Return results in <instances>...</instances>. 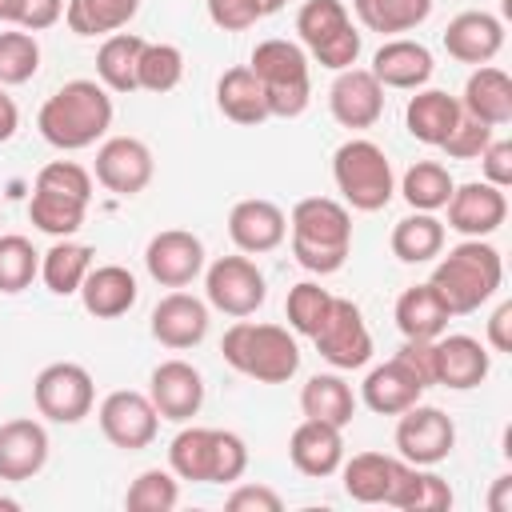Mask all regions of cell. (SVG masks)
<instances>
[{
	"label": "cell",
	"instance_id": "6da1fadb",
	"mask_svg": "<svg viewBox=\"0 0 512 512\" xmlns=\"http://www.w3.org/2000/svg\"><path fill=\"white\" fill-rule=\"evenodd\" d=\"M36 128L60 152L92 148L112 128V96L100 80H68L40 104Z\"/></svg>",
	"mask_w": 512,
	"mask_h": 512
},
{
	"label": "cell",
	"instance_id": "7a4b0ae2",
	"mask_svg": "<svg viewBox=\"0 0 512 512\" xmlns=\"http://www.w3.org/2000/svg\"><path fill=\"white\" fill-rule=\"evenodd\" d=\"M288 232H292V256L300 268L316 276H332L344 268L348 248H352V216L340 200L332 196L296 200L288 216Z\"/></svg>",
	"mask_w": 512,
	"mask_h": 512
},
{
	"label": "cell",
	"instance_id": "3957f363",
	"mask_svg": "<svg viewBox=\"0 0 512 512\" xmlns=\"http://www.w3.org/2000/svg\"><path fill=\"white\" fill-rule=\"evenodd\" d=\"M500 280H504L500 252L484 240H460L456 248H448V256H440L428 284L436 288V296L452 316H468L496 296Z\"/></svg>",
	"mask_w": 512,
	"mask_h": 512
},
{
	"label": "cell",
	"instance_id": "277c9868",
	"mask_svg": "<svg viewBox=\"0 0 512 512\" xmlns=\"http://www.w3.org/2000/svg\"><path fill=\"white\" fill-rule=\"evenodd\" d=\"M220 352L240 376H252L260 384H284L300 368V348L288 328L244 320V316L224 332Z\"/></svg>",
	"mask_w": 512,
	"mask_h": 512
},
{
	"label": "cell",
	"instance_id": "5b68a950",
	"mask_svg": "<svg viewBox=\"0 0 512 512\" xmlns=\"http://www.w3.org/2000/svg\"><path fill=\"white\" fill-rule=\"evenodd\" d=\"M332 180H336L344 204L356 212H380L396 192L392 164H388L384 148L376 140H364V136H352L336 148Z\"/></svg>",
	"mask_w": 512,
	"mask_h": 512
},
{
	"label": "cell",
	"instance_id": "8992f818",
	"mask_svg": "<svg viewBox=\"0 0 512 512\" xmlns=\"http://www.w3.org/2000/svg\"><path fill=\"white\" fill-rule=\"evenodd\" d=\"M256 80L264 84L268 96V116H300L312 100V80H308V56L300 44L292 40H260L252 48V64Z\"/></svg>",
	"mask_w": 512,
	"mask_h": 512
},
{
	"label": "cell",
	"instance_id": "52a82bcc",
	"mask_svg": "<svg viewBox=\"0 0 512 512\" xmlns=\"http://www.w3.org/2000/svg\"><path fill=\"white\" fill-rule=\"evenodd\" d=\"M296 32L304 48L332 72H344L360 56V32L352 28V16L340 0H308L296 12Z\"/></svg>",
	"mask_w": 512,
	"mask_h": 512
},
{
	"label": "cell",
	"instance_id": "ba28073f",
	"mask_svg": "<svg viewBox=\"0 0 512 512\" xmlns=\"http://www.w3.org/2000/svg\"><path fill=\"white\" fill-rule=\"evenodd\" d=\"M32 400H36V412L52 424H80L96 404V384L84 364L56 360V364L40 368V376L32 384Z\"/></svg>",
	"mask_w": 512,
	"mask_h": 512
},
{
	"label": "cell",
	"instance_id": "9c48e42d",
	"mask_svg": "<svg viewBox=\"0 0 512 512\" xmlns=\"http://www.w3.org/2000/svg\"><path fill=\"white\" fill-rule=\"evenodd\" d=\"M312 344H316V352H320L332 368H340V372L364 368V364L372 360V332H368L360 308H356L352 300H340V296H332V308H328L320 332L312 336Z\"/></svg>",
	"mask_w": 512,
	"mask_h": 512
},
{
	"label": "cell",
	"instance_id": "30bf717a",
	"mask_svg": "<svg viewBox=\"0 0 512 512\" xmlns=\"http://www.w3.org/2000/svg\"><path fill=\"white\" fill-rule=\"evenodd\" d=\"M452 448H456L452 416H444L440 408L420 404V400L400 412V424H396V452H400V460L432 468V464L448 460Z\"/></svg>",
	"mask_w": 512,
	"mask_h": 512
},
{
	"label": "cell",
	"instance_id": "8fae6325",
	"mask_svg": "<svg viewBox=\"0 0 512 512\" xmlns=\"http://www.w3.org/2000/svg\"><path fill=\"white\" fill-rule=\"evenodd\" d=\"M204 292H208V304L216 312L240 320L264 304L268 284H264V272L248 256H220L204 276Z\"/></svg>",
	"mask_w": 512,
	"mask_h": 512
},
{
	"label": "cell",
	"instance_id": "7c38bea8",
	"mask_svg": "<svg viewBox=\"0 0 512 512\" xmlns=\"http://www.w3.org/2000/svg\"><path fill=\"white\" fill-rule=\"evenodd\" d=\"M100 432L108 436V444L124 448V452H140L156 440V428H160V412L152 408V400L144 392H132V388H116L100 400Z\"/></svg>",
	"mask_w": 512,
	"mask_h": 512
},
{
	"label": "cell",
	"instance_id": "4fadbf2b",
	"mask_svg": "<svg viewBox=\"0 0 512 512\" xmlns=\"http://www.w3.org/2000/svg\"><path fill=\"white\" fill-rule=\"evenodd\" d=\"M444 208H448L452 232H460L464 240H484L504 224L508 196H504V188H496L488 180H472V184H456Z\"/></svg>",
	"mask_w": 512,
	"mask_h": 512
},
{
	"label": "cell",
	"instance_id": "5bb4252c",
	"mask_svg": "<svg viewBox=\"0 0 512 512\" xmlns=\"http://www.w3.org/2000/svg\"><path fill=\"white\" fill-rule=\"evenodd\" d=\"M144 268L160 288H184L204 272V244L184 228H164L148 240Z\"/></svg>",
	"mask_w": 512,
	"mask_h": 512
},
{
	"label": "cell",
	"instance_id": "9a60e30c",
	"mask_svg": "<svg viewBox=\"0 0 512 512\" xmlns=\"http://www.w3.org/2000/svg\"><path fill=\"white\" fill-rule=\"evenodd\" d=\"M152 152L136 136H112L96 148V180L116 196H140L152 184Z\"/></svg>",
	"mask_w": 512,
	"mask_h": 512
},
{
	"label": "cell",
	"instance_id": "2e32d148",
	"mask_svg": "<svg viewBox=\"0 0 512 512\" xmlns=\"http://www.w3.org/2000/svg\"><path fill=\"white\" fill-rule=\"evenodd\" d=\"M148 400L160 412V420L184 424L204 404V380L188 360H164L148 376Z\"/></svg>",
	"mask_w": 512,
	"mask_h": 512
},
{
	"label": "cell",
	"instance_id": "e0dca14e",
	"mask_svg": "<svg viewBox=\"0 0 512 512\" xmlns=\"http://www.w3.org/2000/svg\"><path fill=\"white\" fill-rule=\"evenodd\" d=\"M328 108L336 116V124L360 132L372 128L384 112V88L368 68H344L336 72L332 88H328Z\"/></svg>",
	"mask_w": 512,
	"mask_h": 512
},
{
	"label": "cell",
	"instance_id": "ac0fdd59",
	"mask_svg": "<svg viewBox=\"0 0 512 512\" xmlns=\"http://www.w3.org/2000/svg\"><path fill=\"white\" fill-rule=\"evenodd\" d=\"M228 236L240 252L248 256H260V252H272L284 244L288 236V216L280 204L272 200H260V196H248L240 204H232L228 212Z\"/></svg>",
	"mask_w": 512,
	"mask_h": 512
},
{
	"label": "cell",
	"instance_id": "d6986e66",
	"mask_svg": "<svg viewBox=\"0 0 512 512\" xmlns=\"http://www.w3.org/2000/svg\"><path fill=\"white\" fill-rule=\"evenodd\" d=\"M48 464V432L32 416L0 424V480L20 484L32 480Z\"/></svg>",
	"mask_w": 512,
	"mask_h": 512
},
{
	"label": "cell",
	"instance_id": "ffe728a7",
	"mask_svg": "<svg viewBox=\"0 0 512 512\" xmlns=\"http://www.w3.org/2000/svg\"><path fill=\"white\" fill-rule=\"evenodd\" d=\"M432 348H436V384L456 388V392H468V388L484 384V376L492 368V356L476 336H464V332L444 336L440 332L432 340Z\"/></svg>",
	"mask_w": 512,
	"mask_h": 512
},
{
	"label": "cell",
	"instance_id": "44dd1931",
	"mask_svg": "<svg viewBox=\"0 0 512 512\" xmlns=\"http://www.w3.org/2000/svg\"><path fill=\"white\" fill-rule=\"evenodd\" d=\"M432 52L420 44V40H408V36H396V40H384L372 56V76L380 80V88H404V92H416L428 84L432 76Z\"/></svg>",
	"mask_w": 512,
	"mask_h": 512
},
{
	"label": "cell",
	"instance_id": "7402d4cb",
	"mask_svg": "<svg viewBox=\"0 0 512 512\" xmlns=\"http://www.w3.org/2000/svg\"><path fill=\"white\" fill-rule=\"evenodd\" d=\"M152 336L164 348H192L208 336V304L188 296V292H168L156 308H152Z\"/></svg>",
	"mask_w": 512,
	"mask_h": 512
},
{
	"label": "cell",
	"instance_id": "603a6c76",
	"mask_svg": "<svg viewBox=\"0 0 512 512\" xmlns=\"http://www.w3.org/2000/svg\"><path fill=\"white\" fill-rule=\"evenodd\" d=\"M444 48L460 64H488L504 48V24L492 12H460L444 28Z\"/></svg>",
	"mask_w": 512,
	"mask_h": 512
},
{
	"label": "cell",
	"instance_id": "cb8c5ba5",
	"mask_svg": "<svg viewBox=\"0 0 512 512\" xmlns=\"http://www.w3.org/2000/svg\"><path fill=\"white\" fill-rule=\"evenodd\" d=\"M140 288H136V276L124 268V264H92L84 284H80V300H84V312L96 316V320H116L124 316L132 304H136Z\"/></svg>",
	"mask_w": 512,
	"mask_h": 512
},
{
	"label": "cell",
	"instance_id": "d4e9b609",
	"mask_svg": "<svg viewBox=\"0 0 512 512\" xmlns=\"http://www.w3.org/2000/svg\"><path fill=\"white\" fill-rule=\"evenodd\" d=\"M288 456L304 476H332L344 464V436L336 424L324 420H300L288 440Z\"/></svg>",
	"mask_w": 512,
	"mask_h": 512
},
{
	"label": "cell",
	"instance_id": "484cf974",
	"mask_svg": "<svg viewBox=\"0 0 512 512\" xmlns=\"http://www.w3.org/2000/svg\"><path fill=\"white\" fill-rule=\"evenodd\" d=\"M460 108L472 120L488 124V128H504L512 120V80H508V72L496 68V64H480L464 84Z\"/></svg>",
	"mask_w": 512,
	"mask_h": 512
},
{
	"label": "cell",
	"instance_id": "4316f807",
	"mask_svg": "<svg viewBox=\"0 0 512 512\" xmlns=\"http://www.w3.org/2000/svg\"><path fill=\"white\" fill-rule=\"evenodd\" d=\"M420 380L392 356V360H384V364H376L368 376H364V384H360V396H364V404L372 408V412H380V416H400L404 408H412L416 400H420Z\"/></svg>",
	"mask_w": 512,
	"mask_h": 512
},
{
	"label": "cell",
	"instance_id": "83f0119b",
	"mask_svg": "<svg viewBox=\"0 0 512 512\" xmlns=\"http://www.w3.org/2000/svg\"><path fill=\"white\" fill-rule=\"evenodd\" d=\"M400 468H404L400 456H388V452H356L344 464V492L352 500H360V504H388Z\"/></svg>",
	"mask_w": 512,
	"mask_h": 512
},
{
	"label": "cell",
	"instance_id": "f1b7e54d",
	"mask_svg": "<svg viewBox=\"0 0 512 512\" xmlns=\"http://www.w3.org/2000/svg\"><path fill=\"white\" fill-rule=\"evenodd\" d=\"M216 108L232 120V124H260L268 120V96H264V84L256 80V72L248 64L240 68H228L220 80H216Z\"/></svg>",
	"mask_w": 512,
	"mask_h": 512
},
{
	"label": "cell",
	"instance_id": "f546056e",
	"mask_svg": "<svg viewBox=\"0 0 512 512\" xmlns=\"http://www.w3.org/2000/svg\"><path fill=\"white\" fill-rule=\"evenodd\" d=\"M456 120H460V100L448 96V92H440V88H416V96L404 108L408 132L420 144H432V148L444 144V136L456 128Z\"/></svg>",
	"mask_w": 512,
	"mask_h": 512
},
{
	"label": "cell",
	"instance_id": "4dcf8cb0",
	"mask_svg": "<svg viewBox=\"0 0 512 512\" xmlns=\"http://www.w3.org/2000/svg\"><path fill=\"white\" fill-rule=\"evenodd\" d=\"M448 320L452 312L444 308L432 284H412L396 300V328L404 332V340H436L448 328Z\"/></svg>",
	"mask_w": 512,
	"mask_h": 512
},
{
	"label": "cell",
	"instance_id": "1f68e13d",
	"mask_svg": "<svg viewBox=\"0 0 512 512\" xmlns=\"http://www.w3.org/2000/svg\"><path fill=\"white\" fill-rule=\"evenodd\" d=\"M144 36H136V32H112L104 44H100V52H96V76H100V84L108 88V92H136L140 88V80H136V72H140V52H144Z\"/></svg>",
	"mask_w": 512,
	"mask_h": 512
},
{
	"label": "cell",
	"instance_id": "d6a6232c",
	"mask_svg": "<svg viewBox=\"0 0 512 512\" xmlns=\"http://www.w3.org/2000/svg\"><path fill=\"white\" fill-rule=\"evenodd\" d=\"M300 412H304L308 420H324V424L344 428V424L356 416V396H352V388L344 384V376H336V372H316V376L300 388Z\"/></svg>",
	"mask_w": 512,
	"mask_h": 512
},
{
	"label": "cell",
	"instance_id": "836d02e7",
	"mask_svg": "<svg viewBox=\"0 0 512 512\" xmlns=\"http://www.w3.org/2000/svg\"><path fill=\"white\" fill-rule=\"evenodd\" d=\"M388 504L404 508V512H444V508H452V488H448L444 476L404 460V468H400V476L392 484Z\"/></svg>",
	"mask_w": 512,
	"mask_h": 512
},
{
	"label": "cell",
	"instance_id": "e575fe53",
	"mask_svg": "<svg viewBox=\"0 0 512 512\" xmlns=\"http://www.w3.org/2000/svg\"><path fill=\"white\" fill-rule=\"evenodd\" d=\"M168 464L180 480L192 484H212V468H216V428H180L168 444Z\"/></svg>",
	"mask_w": 512,
	"mask_h": 512
},
{
	"label": "cell",
	"instance_id": "d590c367",
	"mask_svg": "<svg viewBox=\"0 0 512 512\" xmlns=\"http://www.w3.org/2000/svg\"><path fill=\"white\" fill-rule=\"evenodd\" d=\"M392 256L404 264H428L432 256L444 252V224L432 212H412L404 220H396L392 228Z\"/></svg>",
	"mask_w": 512,
	"mask_h": 512
},
{
	"label": "cell",
	"instance_id": "8d00e7d4",
	"mask_svg": "<svg viewBox=\"0 0 512 512\" xmlns=\"http://www.w3.org/2000/svg\"><path fill=\"white\" fill-rule=\"evenodd\" d=\"M88 268H92V248H88V244H76V240H68V236L56 240V244L40 256V276H44L48 292H56V296L80 292Z\"/></svg>",
	"mask_w": 512,
	"mask_h": 512
},
{
	"label": "cell",
	"instance_id": "74e56055",
	"mask_svg": "<svg viewBox=\"0 0 512 512\" xmlns=\"http://www.w3.org/2000/svg\"><path fill=\"white\" fill-rule=\"evenodd\" d=\"M140 12V0H68L64 20L76 36H112Z\"/></svg>",
	"mask_w": 512,
	"mask_h": 512
},
{
	"label": "cell",
	"instance_id": "f35d334b",
	"mask_svg": "<svg viewBox=\"0 0 512 512\" xmlns=\"http://www.w3.org/2000/svg\"><path fill=\"white\" fill-rule=\"evenodd\" d=\"M28 216L40 232L64 240L72 232H80L84 216H88V200H76V196H64V192H52V188H32V200H28Z\"/></svg>",
	"mask_w": 512,
	"mask_h": 512
},
{
	"label": "cell",
	"instance_id": "ab89813d",
	"mask_svg": "<svg viewBox=\"0 0 512 512\" xmlns=\"http://www.w3.org/2000/svg\"><path fill=\"white\" fill-rule=\"evenodd\" d=\"M452 188H456V180H452V172L440 160H416L404 172V180H400V192L412 204V212H436V208H444L448 196H452Z\"/></svg>",
	"mask_w": 512,
	"mask_h": 512
},
{
	"label": "cell",
	"instance_id": "60d3db41",
	"mask_svg": "<svg viewBox=\"0 0 512 512\" xmlns=\"http://www.w3.org/2000/svg\"><path fill=\"white\" fill-rule=\"evenodd\" d=\"M352 8L368 32L384 36V32H408L424 24L432 12V0H352Z\"/></svg>",
	"mask_w": 512,
	"mask_h": 512
},
{
	"label": "cell",
	"instance_id": "b9f144b4",
	"mask_svg": "<svg viewBox=\"0 0 512 512\" xmlns=\"http://www.w3.org/2000/svg\"><path fill=\"white\" fill-rule=\"evenodd\" d=\"M328 308H332V292H328V288H320V284H312V280H300V284H292V288H288L284 316H288L292 332H300V336H308V340H312V336L320 332V324H324Z\"/></svg>",
	"mask_w": 512,
	"mask_h": 512
},
{
	"label": "cell",
	"instance_id": "7bdbcfd3",
	"mask_svg": "<svg viewBox=\"0 0 512 512\" xmlns=\"http://www.w3.org/2000/svg\"><path fill=\"white\" fill-rule=\"evenodd\" d=\"M124 504H128L132 512H172V508L180 504V484H176V476L164 472V468H144V472L128 484Z\"/></svg>",
	"mask_w": 512,
	"mask_h": 512
},
{
	"label": "cell",
	"instance_id": "ee69618b",
	"mask_svg": "<svg viewBox=\"0 0 512 512\" xmlns=\"http://www.w3.org/2000/svg\"><path fill=\"white\" fill-rule=\"evenodd\" d=\"M36 272H40V252L32 248V240L4 232L0 236V292H8V296L24 292Z\"/></svg>",
	"mask_w": 512,
	"mask_h": 512
},
{
	"label": "cell",
	"instance_id": "f6af8a7d",
	"mask_svg": "<svg viewBox=\"0 0 512 512\" xmlns=\"http://www.w3.org/2000/svg\"><path fill=\"white\" fill-rule=\"evenodd\" d=\"M136 80L144 92H172L184 80V52L176 44H144Z\"/></svg>",
	"mask_w": 512,
	"mask_h": 512
},
{
	"label": "cell",
	"instance_id": "bcb514c9",
	"mask_svg": "<svg viewBox=\"0 0 512 512\" xmlns=\"http://www.w3.org/2000/svg\"><path fill=\"white\" fill-rule=\"evenodd\" d=\"M40 68V44L32 32H0V84H28Z\"/></svg>",
	"mask_w": 512,
	"mask_h": 512
},
{
	"label": "cell",
	"instance_id": "7dc6e473",
	"mask_svg": "<svg viewBox=\"0 0 512 512\" xmlns=\"http://www.w3.org/2000/svg\"><path fill=\"white\" fill-rule=\"evenodd\" d=\"M36 188H52V192H64V196H76V200H92V172L80 168L76 160H52L36 172Z\"/></svg>",
	"mask_w": 512,
	"mask_h": 512
},
{
	"label": "cell",
	"instance_id": "c3c4849f",
	"mask_svg": "<svg viewBox=\"0 0 512 512\" xmlns=\"http://www.w3.org/2000/svg\"><path fill=\"white\" fill-rule=\"evenodd\" d=\"M488 140H492V128L480 124V120H472V116L460 108V120H456V128L444 136L440 148H444L452 160H476V156L488 148Z\"/></svg>",
	"mask_w": 512,
	"mask_h": 512
},
{
	"label": "cell",
	"instance_id": "681fc988",
	"mask_svg": "<svg viewBox=\"0 0 512 512\" xmlns=\"http://www.w3.org/2000/svg\"><path fill=\"white\" fill-rule=\"evenodd\" d=\"M248 472V444L236 432L216 428V468H212V484H232Z\"/></svg>",
	"mask_w": 512,
	"mask_h": 512
},
{
	"label": "cell",
	"instance_id": "f907efd6",
	"mask_svg": "<svg viewBox=\"0 0 512 512\" xmlns=\"http://www.w3.org/2000/svg\"><path fill=\"white\" fill-rule=\"evenodd\" d=\"M204 4H208V20L224 32H244L264 16L260 0H204Z\"/></svg>",
	"mask_w": 512,
	"mask_h": 512
},
{
	"label": "cell",
	"instance_id": "816d5d0a",
	"mask_svg": "<svg viewBox=\"0 0 512 512\" xmlns=\"http://www.w3.org/2000/svg\"><path fill=\"white\" fill-rule=\"evenodd\" d=\"M396 360L420 380V388H432L436 384V348H432V340H404V348L396 352Z\"/></svg>",
	"mask_w": 512,
	"mask_h": 512
},
{
	"label": "cell",
	"instance_id": "f5cc1de1",
	"mask_svg": "<svg viewBox=\"0 0 512 512\" xmlns=\"http://www.w3.org/2000/svg\"><path fill=\"white\" fill-rule=\"evenodd\" d=\"M480 168H484V180L496 184V188H508L512 184V140H488V148L480 152Z\"/></svg>",
	"mask_w": 512,
	"mask_h": 512
},
{
	"label": "cell",
	"instance_id": "db71d44e",
	"mask_svg": "<svg viewBox=\"0 0 512 512\" xmlns=\"http://www.w3.org/2000/svg\"><path fill=\"white\" fill-rule=\"evenodd\" d=\"M224 504H228V512H280L284 508L280 492H272L264 484H240Z\"/></svg>",
	"mask_w": 512,
	"mask_h": 512
},
{
	"label": "cell",
	"instance_id": "11a10c76",
	"mask_svg": "<svg viewBox=\"0 0 512 512\" xmlns=\"http://www.w3.org/2000/svg\"><path fill=\"white\" fill-rule=\"evenodd\" d=\"M64 16V0H24V16L20 28L24 32H44Z\"/></svg>",
	"mask_w": 512,
	"mask_h": 512
},
{
	"label": "cell",
	"instance_id": "9f6ffc18",
	"mask_svg": "<svg viewBox=\"0 0 512 512\" xmlns=\"http://www.w3.org/2000/svg\"><path fill=\"white\" fill-rule=\"evenodd\" d=\"M488 344L496 352H512V300H504L488 320Z\"/></svg>",
	"mask_w": 512,
	"mask_h": 512
},
{
	"label": "cell",
	"instance_id": "6f0895ef",
	"mask_svg": "<svg viewBox=\"0 0 512 512\" xmlns=\"http://www.w3.org/2000/svg\"><path fill=\"white\" fill-rule=\"evenodd\" d=\"M16 128H20V108H16V100H12V96L4 92V84H0V144L12 140Z\"/></svg>",
	"mask_w": 512,
	"mask_h": 512
},
{
	"label": "cell",
	"instance_id": "680465c9",
	"mask_svg": "<svg viewBox=\"0 0 512 512\" xmlns=\"http://www.w3.org/2000/svg\"><path fill=\"white\" fill-rule=\"evenodd\" d=\"M488 512H512V476H500L488 492Z\"/></svg>",
	"mask_w": 512,
	"mask_h": 512
},
{
	"label": "cell",
	"instance_id": "91938a15",
	"mask_svg": "<svg viewBox=\"0 0 512 512\" xmlns=\"http://www.w3.org/2000/svg\"><path fill=\"white\" fill-rule=\"evenodd\" d=\"M24 0H0V24H20Z\"/></svg>",
	"mask_w": 512,
	"mask_h": 512
},
{
	"label": "cell",
	"instance_id": "94428289",
	"mask_svg": "<svg viewBox=\"0 0 512 512\" xmlns=\"http://www.w3.org/2000/svg\"><path fill=\"white\" fill-rule=\"evenodd\" d=\"M284 8V0H260V12L264 16H272V12H280Z\"/></svg>",
	"mask_w": 512,
	"mask_h": 512
},
{
	"label": "cell",
	"instance_id": "6125c7cd",
	"mask_svg": "<svg viewBox=\"0 0 512 512\" xmlns=\"http://www.w3.org/2000/svg\"><path fill=\"white\" fill-rule=\"evenodd\" d=\"M0 508H4V512H16V508H20V500H12V496H0Z\"/></svg>",
	"mask_w": 512,
	"mask_h": 512
}]
</instances>
